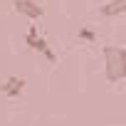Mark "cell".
Instances as JSON below:
<instances>
[{
	"instance_id": "cell-1",
	"label": "cell",
	"mask_w": 126,
	"mask_h": 126,
	"mask_svg": "<svg viewBox=\"0 0 126 126\" xmlns=\"http://www.w3.org/2000/svg\"><path fill=\"white\" fill-rule=\"evenodd\" d=\"M104 72H106V82L116 84L121 79H126V49L124 47H104Z\"/></svg>"
},
{
	"instance_id": "cell-6",
	"label": "cell",
	"mask_w": 126,
	"mask_h": 126,
	"mask_svg": "<svg viewBox=\"0 0 126 126\" xmlns=\"http://www.w3.org/2000/svg\"><path fill=\"white\" fill-rule=\"evenodd\" d=\"M79 37H82V40H89V42H92V40H94V32H92V30H82V32H79Z\"/></svg>"
},
{
	"instance_id": "cell-2",
	"label": "cell",
	"mask_w": 126,
	"mask_h": 126,
	"mask_svg": "<svg viewBox=\"0 0 126 126\" xmlns=\"http://www.w3.org/2000/svg\"><path fill=\"white\" fill-rule=\"evenodd\" d=\"M25 45L30 47V49H35V52H40L47 62H49V64H54V62H57V54L52 52V47H49V42L40 35V30L37 27H30L27 30V35H25Z\"/></svg>"
},
{
	"instance_id": "cell-4",
	"label": "cell",
	"mask_w": 126,
	"mask_h": 126,
	"mask_svg": "<svg viewBox=\"0 0 126 126\" xmlns=\"http://www.w3.org/2000/svg\"><path fill=\"white\" fill-rule=\"evenodd\" d=\"M22 89H25V79L22 77H8L3 84H0V92L5 96H20Z\"/></svg>"
},
{
	"instance_id": "cell-5",
	"label": "cell",
	"mask_w": 126,
	"mask_h": 126,
	"mask_svg": "<svg viewBox=\"0 0 126 126\" xmlns=\"http://www.w3.org/2000/svg\"><path fill=\"white\" fill-rule=\"evenodd\" d=\"M99 13L104 17H116V15H124L126 13V0H111V3H106L104 8H99Z\"/></svg>"
},
{
	"instance_id": "cell-3",
	"label": "cell",
	"mask_w": 126,
	"mask_h": 126,
	"mask_svg": "<svg viewBox=\"0 0 126 126\" xmlns=\"http://www.w3.org/2000/svg\"><path fill=\"white\" fill-rule=\"evenodd\" d=\"M13 8H15L20 15L30 17V20H40V17L45 15V10L40 8V3H35V0H15Z\"/></svg>"
}]
</instances>
